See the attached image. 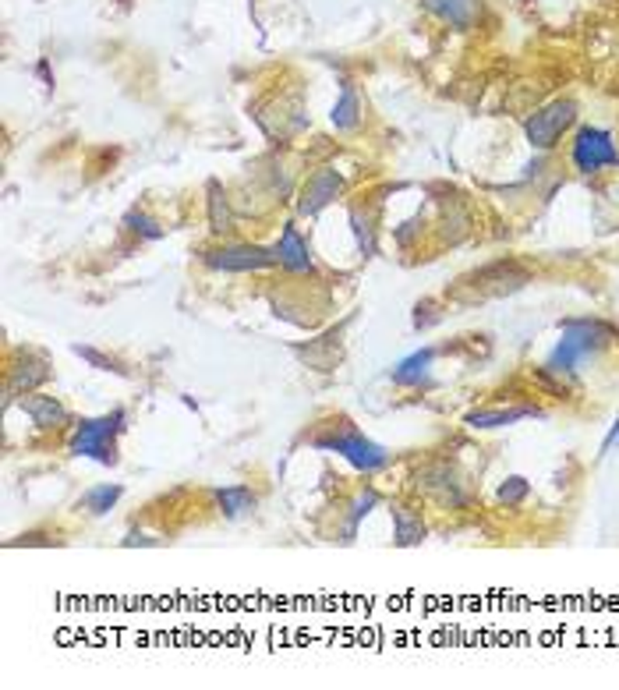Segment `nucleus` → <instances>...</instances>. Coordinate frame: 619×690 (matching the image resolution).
<instances>
[{
    "mask_svg": "<svg viewBox=\"0 0 619 690\" xmlns=\"http://www.w3.org/2000/svg\"><path fill=\"white\" fill-rule=\"evenodd\" d=\"M202 263L209 269H220V273H262V269L276 265V255H273V248H262V245L230 241V245H220V248H209L202 255Z\"/></svg>",
    "mask_w": 619,
    "mask_h": 690,
    "instance_id": "obj_5",
    "label": "nucleus"
},
{
    "mask_svg": "<svg viewBox=\"0 0 619 690\" xmlns=\"http://www.w3.org/2000/svg\"><path fill=\"white\" fill-rule=\"evenodd\" d=\"M351 230H354V241H358L361 255H375V216L364 209V205H351Z\"/></svg>",
    "mask_w": 619,
    "mask_h": 690,
    "instance_id": "obj_22",
    "label": "nucleus"
},
{
    "mask_svg": "<svg viewBox=\"0 0 619 690\" xmlns=\"http://www.w3.org/2000/svg\"><path fill=\"white\" fill-rule=\"evenodd\" d=\"M574 121H577V103H574V99H555V103L534 110V114L524 121V135H527L531 149L549 153V149H555V142L563 138V132L574 128Z\"/></svg>",
    "mask_w": 619,
    "mask_h": 690,
    "instance_id": "obj_4",
    "label": "nucleus"
},
{
    "mask_svg": "<svg viewBox=\"0 0 619 690\" xmlns=\"http://www.w3.org/2000/svg\"><path fill=\"white\" fill-rule=\"evenodd\" d=\"M312 446L323 450V454L344 457L354 471H361V475H375V471H383V467H390L393 464L390 450L379 446L375 439H368V435H364L354 422H347V418H333V422H326L323 432L312 435Z\"/></svg>",
    "mask_w": 619,
    "mask_h": 690,
    "instance_id": "obj_1",
    "label": "nucleus"
},
{
    "mask_svg": "<svg viewBox=\"0 0 619 690\" xmlns=\"http://www.w3.org/2000/svg\"><path fill=\"white\" fill-rule=\"evenodd\" d=\"M531 280V273L517 263H492L485 269H478L474 276L464 280V287H471L467 301H478V297H503L521 291L524 284Z\"/></svg>",
    "mask_w": 619,
    "mask_h": 690,
    "instance_id": "obj_7",
    "label": "nucleus"
},
{
    "mask_svg": "<svg viewBox=\"0 0 619 690\" xmlns=\"http://www.w3.org/2000/svg\"><path fill=\"white\" fill-rule=\"evenodd\" d=\"M570 160L581 174H602L609 166H619V149L613 142V135L602 128H581L574 135L570 145Z\"/></svg>",
    "mask_w": 619,
    "mask_h": 690,
    "instance_id": "obj_6",
    "label": "nucleus"
},
{
    "mask_svg": "<svg viewBox=\"0 0 619 690\" xmlns=\"http://www.w3.org/2000/svg\"><path fill=\"white\" fill-rule=\"evenodd\" d=\"M121 495H125V485H117V482H103V485H93V489L82 493L78 510H85L89 517H103V514H110V510L121 503Z\"/></svg>",
    "mask_w": 619,
    "mask_h": 690,
    "instance_id": "obj_20",
    "label": "nucleus"
},
{
    "mask_svg": "<svg viewBox=\"0 0 619 690\" xmlns=\"http://www.w3.org/2000/svg\"><path fill=\"white\" fill-rule=\"evenodd\" d=\"M432 362H435V347H422L414 355H407L404 362L390 368V379L396 386H424L432 379Z\"/></svg>",
    "mask_w": 619,
    "mask_h": 690,
    "instance_id": "obj_14",
    "label": "nucleus"
},
{
    "mask_svg": "<svg viewBox=\"0 0 619 690\" xmlns=\"http://www.w3.org/2000/svg\"><path fill=\"white\" fill-rule=\"evenodd\" d=\"M390 517H393V542L400 549H411V545H422L428 527H424L422 514H414L407 503H393L390 506Z\"/></svg>",
    "mask_w": 619,
    "mask_h": 690,
    "instance_id": "obj_15",
    "label": "nucleus"
},
{
    "mask_svg": "<svg viewBox=\"0 0 619 690\" xmlns=\"http://www.w3.org/2000/svg\"><path fill=\"white\" fill-rule=\"evenodd\" d=\"M418 489L435 495L443 506H467V503H471L464 482L456 478V471L450 464H428L424 471H418Z\"/></svg>",
    "mask_w": 619,
    "mask_h": 690,
    "instance_id": "obj_9",
    "label": "nucleus"
},
{
    "mask_svg": "<svg viewBox=\"0 0 619 690\" xmlns=\"http://www.w3.org/2000/svg\"><path fill=\"white\" fill-rule=\"evenodd\" d=\"M616 439H619V418H616V425L609 428V435H605V439H602V454H605V450H609V446H613V443H616Z\"/></svg>",
    "mask_w": 619,
    "mask_h": 690,
    "instance_id": "obj_27",
    "label": "nucleus"
},
{
    "mask_svg": "<svg viewBox=\"0 0 619 690\" xmlns=\"http://www.w3.org/2000/svg\"><path fill=\"white\" fill-rule=\"evenodd\" d=\"M121 545L125 549H131V545H160L156 538H149V535H138V531H131L128 538H121Z\"/></svg>",
    "mask_w": 619,
    "mask_h": 690,
    "instance_id": "obj_26",
    "label": "nucleus"
},
{
    "mask_svg": "<svg viewBox=\"0 0 619 690\" xmlns=\"http://www.w3.org/2000/svg\"><path fill=\"white\" fill-rule=\"evenodd\" d=\"M205 209H209V230L216 234V237H224L234 230V209H230V198L227 192L220 188V181H209V188H205Z\"/></svg>",
    "mask_w": 619,
    "mask_h": 690,
    "instance_id": "obj_19",
    "label": "nucleus"
},
{
    "mask_svg": "<svg viewBox=\"0 0 619 690\" xmlns=\"http://www.w3.org/2000/svg\"><path fill=\"white\" fill-rule=\"evenodd\" d=\"M213 499H216V510H220L227 521H241V517L255 514V506H259V495L252 493L248 485H227V489H216Z\"/></svg>",
    "mask_w": 619,
    "mask_h": 690,
    "instance_id": "obj_16",
    "label": "nucleus"
},
{
    "mask_svg": "<svg viewBox=\"0 0 619 690\" xmlns=\"http://www.w3.org/2000/svg\"><path fill=\"white\" fill-rule=\"evenodd\" d=\"M383 503V495H379V489H372V485H364V489H358L354 493V499H351V506H347V538L344 542H351L354 538V531H358V525L375 510Z\"/></svg>",
    "mask_w": 619,
    "mask_h": 690,
    "instance_id": "obj_21",
    "label": "nucleus"
},
{
    "mask_svg": "<svg viewBox=\"0 0 619 690\" xmlns=\"http://www.w3.org/2000/svg\"><path fill=\"white\" fill-rule=\"evenodd\" d=\"M18 407L29 415V422H33L39 432H61V428L71 425V411H67L65 404L57 400V396L50 394H25L18 400Z\"/></svg>",
    "mask_w": 619,
    "mask_h": 690,
    "instance_id": "obj_11",
    "label": "nucleus"
},
{
    "mask_svg": "<svg viewBox=\"0 0 619 690\" xmlns=\"http://www.w3.org/2000/svg\"><path fill=\"white\" fill-rule=\"evenodd\" d=\"M46 379H50V362L43 355H25L22 362L11 365V372H7V400L15 394H35Z\"/></svg>",
    "mask_w": 619,
    "mask_h": 690,
    "instance_id": "obj_12",
    "label": "nucleus"
},
{
    "mask_svg": "<svg viewBox=\"0 0 619 690\" xmlns=\"http://www.w3.org/2000/svg\"><path fill=\"white\" fill-rule=\"evenodd\" d=\"M125 224V230H131V234H138V237H145V241H160L166 230L149 216V213H142V209H131L128 216L121 220Z\"/></svg>",
    "mask_w": 619,
    "mask_h": 690,
    "instance_id": "obj_23",
    "label": "nucleus"
},
{
    "mask_svg": "<svg viewBox=\"0 0 619 690\" xmlns=\"http://www.w3.org/2000/svg\"><path fill=\"white\" fill-rule=\"evenodd\" d=\"M613 336H616V329L609 323H602V319H566L563 333H559V344L553 347L542 375L570 379L577 372V365L584 362L587 355H598L602 347H609Z\"/></svg>",
    "mask_w": 619,
    "mask_h": 690,
    "instance_id": "obj_2",
    "label": "nucleus"
},
{
    "mask_svg": "<svg viewBox=\"0 0 619 690\" xmlns=\"http://www.w3.org/2000/svg\"><path fill=\"white\" fill-rule=\"evenodd\" d=\"M75 355L82 358V362H89L96 372H117V375H125V368H121V362H114L110 355H103V351H96V347H89V344H75Z\"/></svg>",
    "mask_w": 619,
    "mask_h": 690,
    "instance_id": "obj_24",
    "label": "nucleus"
},
{
    "mask_svg": "<svg viewBox=\"0 0 619 690\" xmlns=\"http://www.w3.org/2000/svg\"><path fill=\"white\" fill-rule=\"evenodd\" d=\"M422 7L428 15L443 18L446 25L460 29V33L474 29L478 18H482V4H478V0H422Z\"/></svg>",
    "mask_w": 619,
    "mask_h": 690,
    "instance_id": "obj_13",
    "label": "nucleus"
},
{
    "mask_svg": "<svg viewBox=\"0 0 619 690\" xmlns=\"http://www.w3.org/2000/svg\"><path fill=\"white\" fill-rule=\"evenodd\" d=\"M527 493H531V485H527V478H521V475H514V478H506V482L499 485V499H503V503H510V506H514V503H521Z\"/></svg>",
    "mask_w": 619,
    "mask_h": 690,
    "instance_id": "obj_25",
    "label": "nucleus"
},
{
    "mask_svg": "<svg viewBox=\"0 0 619 690\" xmlns=\"http://www.w3.org/2000/svg\"><path fill=\"white\" fill-rule=\"evenodd\" d=\"M344 192V174L333 166H319L308 174V181L297 192V216H319Z\"/></svg>",
    "mask_w": 619,
    "mask_h": 690,
    "instance_id": "obj_8",
    "label": "nucleus"
},
{
    "mask_svg": "<svg viewBox=\"0 0 619 690\" xmlns=\"http://www.w3.org/2000/svg\"><path fill=\"white\" fill-rule=\"evenodd\" d=\"M128 428V415L121 407L96 415V418H78L67 435V454L82 460H96L103 467L117 464V439Z\"/></svg>",
    "mask_w": 619,
    "mask_h": 690,
    "instance_id": "obj_3",
    "label": "nucleus"
},
{
    "mask_svg": "<svg viewBox=\"0 0 619 690\" xmlns=\"http://www.w3.org/2000/svg\"><path fill=\"white\" fill-rule=\"evenodd\" d=\"M329 121H333V128H336L340 135L354 132V128L361 125V99H358V93H354L351 82L340 85V96H336V103H333Z\"/></svg>",
    "mask_w": 619,
    "mask_h": 690,
    "instance_id": "obj_18",
    "label": "nucleus"
},
{
    "mask_svg": "<svg viewBox=\"0 0 619 690\" xmlns=\"http://www.w3.org/2000/svg\"><path fill=\"white\" fill-rule=\"evenodd\" d=\"M524 418H542V411L534 407H495V411H467L464 415V425L471 428H503V425H517Z\"/></svg>",
    "mask_w": 619,
    "mask_h": 690,
    "instance_id": "obj_17",
    "label": "nucleus"
},
{
    "mask_svg": "<svg viewBox=\"0 0 619 690\" xmlns=\"http://www.w3.org/2000/svg\"><path fill=\"white\" fill-rule=\"evenodd\" d=\"M273 255H276V265L294 273V276H315L312 248H308V241L301 237V230L294 227V224H284L276 245H273Z\"/></svg>",
    "mask_w": 619,
    "mask_h": 690,
    "instance_id": "obj_10",
    "label": "nucleus"
}]
</instances>
